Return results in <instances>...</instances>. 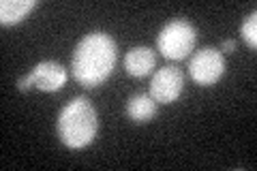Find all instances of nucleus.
Masks as SVG:
<instances>
[{
	"instance_id": "2",
	"label": "nucleus",
	"mask_w": 257,
	"mask_h": 171,
	"mask_svg": "<svg viewBox=\"0 0 257 171\" xmlns=\"http://www.w3.org/2000/svg\"><path fill=\"white\" fill-rule=\"evenodd\" d=\"M60 141L71 150H79L90 145L99 131V116L94 105L86 96H77L71 103L64 105L56 122Z\"/></svg>"
},
{
	"instance_id": "10",
	"label": "nucleus",
	"mask_w": 257,
	"mask_h": 171,
	"mask_svg": "<svg viewBox=\"0 0 257 171\" xmlns=\"http://www.w3.org/2000/svg\"><path fill=\"white\" fill-rule=\"evenodd\" d=\"M240 35H242V39L248 43V47L255 50L257 47V13L255 11L244 18L242 26H240Z\"/></svg>"
},
{
	"instance_id": "7",
	"label": "nucleus",
	"mask_w": 257,
	"mask_h": 171,
	"mask_svg": "<svg viewBox=\"0 0 257 171\" xmlns=\"http://www.w3.org/2000/svg\"><path fill=\"white\" fill-rule=\"evenodd\" d=\"M155 64H157V56L155 52L150 50V47H133L131 52L126 54V58H124V69L128 75H133V77H146L152 73V69H155Z\"/></svg>"
},
{
	"instance_id": "6",
	"label": "nucleus",
	"mask_w": 257,
	"mask_h": 171,
	"mask_svg": "<svg viewBox=\"0 0 257 171\" xmlns=\"http://www.w3.org/2000/svg\"><path fill=\"white\" fill-rule=\"evenodd\" d=\"M28 75L32 79V86L43 92H56L67 84V71H64L62 64L54 62V60L39 62Z\"/></svg>"
},
{
	"instance_id": "1",
	"label": "nucleus",
	"mask_w": 257,
	"mask_h": 171,
	"mask_svg": "<svg viewBox=\"0 0 257 171\" xmlns=\"http://www.w3.org/2000/svg\"><path fill=\"white\" fill-rule=\"evenodd\" d=\"M118 60L116 41L105 32H90L77 43L71 60L73 77L79 86L96 88L114 73Z\"/></svg>"
},
{
	"instance_id": "3",
	"label": "nucleus",
	"mask_w": 257,
	"mask_h": 171,
	"mask_svg": "<svg viewBox=\"0 0 257 171\" xmlns=\"http://www.w3.org/2000/svg\"><path fill=\"white\" fill-rule=\"evenodd\" d=\"M195 43H197V30L187 20H174L170 24H165L157 39L159 52L170 60L187 58L195 50Z\"/></svg>"
},
{
	"instance_id": "5",
	"label": "nucleus",
	"mask_w": 257,
	"mask_h": 171,
	"mask_svg": "<svg viewBox=\"0 0 257 171\" xmlns=\"http://www.w3.org/2000/svg\"><path fill=\"white\" fill-rule=\"evenodd\" d=\"M184 90V75L178 67H163L159 69L150 79V96L161 105L174 103Z\"/></svg>"
},
{
	"instance_id": "12",
	"label": "nucleus",
	"mask_w": 257,
	"mask_h": 171,
	"mask_svg": "<svg viewBox=\"0 0 257 171\" xmlns=\"http://www.w3.org/2000/svg\"><path fill=\"white\" fill-rule=\"evenodd\" d=\"M236 50V41L234 39H225L223 43H221V50L219 52H227V54H231Z\"/></svg>"
},
{
	"instance_id": "8",
	"label": "nucleus",
	"mask_w": 257,
	"mask_h": 171,
	"mask_svg": "<svg viewBox=\"0 0 257 171\" xmlns=\"http://www.w3.org/2000/svg\"><path fill=\"white\" fill-rule=\"evenodd\" d=\"M157 105L159 103L150 94H135L126 103V116L138 124H144L157 116Z\"/></svg>"
},
{
	"instance_id": "11",
	"label": "nucleus",
	"mask_w": 257,
	"mask_h": 171,
	"mask_svg": "<svg viewBox=\"0 0 257 171\" xmlns=\"http://www.w3.org/2000/svg\"><path fill=\"white\" fill-rule=\"evenodd\" d=\"M30 88H35V86H32L30 75H24V77L18 79V90H20V92H28Z\"/></svg>"
},
{
	"instance_id": "9",
	"label": "nucleus",
	"mask_w": 257,
	"mask_h": 171,
	"mask_svg": "<svg viewBox=\"0 0 257 171\" xmlns=\"http://www.w3.org/2000/svg\"><path fill=\"white\" fill-rule=\"evenodd\" d=\"M37 7V0H3L0 3V24L13 26L20 24Z\"/></svg>"
},
{
	"instance_id": "4",
	"label": "nucleus",
	"mask_w": 257,
	"mask_h": 171,
	"mask_svg": "<svg viewBox=\"0 0 257 171\" xmlns=\"http://www.w3.org/2000/svg\"><path fill=\"white\" fill-rule=\"evenodd\" d=\"M225 73V58L214 47L199 50L189 62V75L197 86H214Z\"/></svg>"
}]
</instances>
